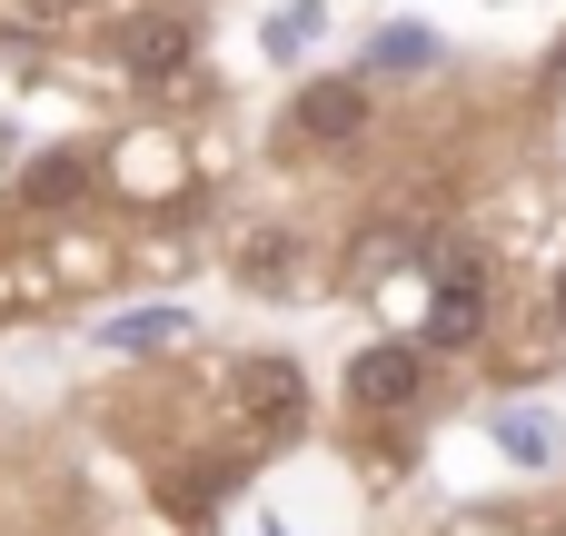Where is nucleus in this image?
Returning <instances> with one entry per match:
<instances>
[{"label":"nucleus","instance_id":"obj_10","mask_svg":"<svg viewBox=\"0 0 566 536\" xmlns=\"http://www.w3.org/2000/svg\"><path fill=\"white\" fill-rule=\"evenodd\" d=\"M298 40H318V10H308V0H298V10H279V20H269V50H279V60H289V50H298Z\"/></svg>","mask_w":566,"mask_h":536},{"label":"nucleus","instance_id":"obj_1","mask_svg":"<svg viewBox=\"0 0 566 536\" xmlns=\"http://www.w3.org/2000/svg\"><path fill=\"white\" fill-rule=\"evenodd\" d=\"M478 328H488V259L458 249V259H448V288H438V308H428V348H468Z\"/></svg>","mask_w":566,"mask_h":536},{"label":"nucleus","instance_id":"obj_11","mask_svg":"<svg viewBox=\"0 0 566 536\" xmlns=\"http://www.w3.org/2000/svg\"><path fill=\"white\" fill-rule=\"evenodd\" d=\"M557 318H566V278H557Z\"/></svg>","mask_w":566,"mask_h":536},{"label":"nucleus","instance_id":"obj_8","mask_svg":"<svg viewBox=\"0 0 566 536\" xmlns=\"http://www.w3.org/2000/svg\"><path fill=\"white\" fill-rule=\"evenodd\" d=\"M109 338H119V348H169V338H189V318H179V308H139V318H119Z\"/></svg>","mask_w":566,"mask_h":536},{"label":"nucleus","instance_id":"obj_2","mask_svg":"<svg viewBox=\"0 0 566 536\" xmlns=\"http://www.w3.org/2000/svg\"><path fill=\"white\" fill-rule=\"evenodd\" d=\"M229 388H239V408H249L259 428H298V418H308V378H298L289 358H239Z\"/></svg>","mask_w":566,"mask_h":536},{"label":"nucleus","instance_id":"obj_12","mask_svg":"<svg viewBox=\"0 0 566 536\" xmlns=\"http://www.w3.org/2000/svg\"><path fill=\"white\" fill-rule=\"evenodd\" d=\"M557 80H566V50H557Z\"/></svg>","mask_w":566,"mask_h":536},{"label":"nucleus","instance_id":"obj_6","mask_svg":"<svg viewBox=\"0 0 566 536\" xmlns=\"http://www.w3.org/2000/svg\"><path fill=\"white\" fill-rule=\"evenodd\" d=\"M408 249H418V229H408V219H378V229H358L348 278H358V288H378V278H398V269H408Z\"/></svg>","mask_w":566,"mask_h":536},{"label":"nucleus","instance_id":"obj_3","mask_svg":"<svg viewBox=\"0 0 566 536\" xmlns=\"http://www.w3.org/2000/svg\"><path fill=\"white\" fill-rule=\"evenodd\" d=\"M289 129H298V139H328V149H338V139H358V129H368V90H358V80H318V90H298Z\"/></svg>","mask_w":566,"mask_h":536},{"label":"nucleus","instance_id":"obj_9","mask_svg":"<svg viewBox=\"0 0 566 536\" xmlns=\"http://www.w3.org/2000/svg\"><path fill=\"white\" fill-rule=\"evenodd\" d=\"M249 288H289V239H249Z\"/></svg>","mask_w":566,"mask_h":536},{"label":"nucleus","instance_id":"obj_4","mask_svg":"<svg viewBox=\"0 0 566 536\" xmlns=\"http://www.w3.org/2000/svg\"><path fill=\"white\" fill-rule=\"evenodd\" d=\"M418 378H428V368H418V348H398V338H378V348L348 368L358 408H408V398H418Z\"/></svg>","mask_w":566,"mask_h":536},{"label":"nucleus","instance_id":"obj_7","mask_svg":"<svg viewBox=\"0 0 566 536\" xmlns=\"http://www.w3.org/2000/svg\"><path fill=\"white\" fill-rule=\"evenodd\" d=\"M80 189H90V159H70V149L30 159V179H20V199H30V209H70Z\"/></svg>","mask_w":566,"mask_h":536},{"label":"nucleus","instance_id":"obj_5","mask_svg":"<svg viewBox=\"0 0 566 536\" xmlns=\"http://www.w3.org/2000/svg\"><path fill=\"white\" fill-rule=\"evenodd\" d=\"M119 60H129L139 80H179V70H189V20H129Z\"/></svg>","mask_w":566,"mask_h":536}]
</instances>
